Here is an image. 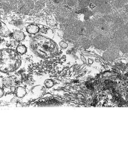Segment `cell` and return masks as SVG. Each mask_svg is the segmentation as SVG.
Here are the masks:
<instances>
[{
    "mask_svg": "<svg viewBox=\"0 0 128 147\" xmlns=\"http://www.w3.org/2000/svg\"><path fill=\"white\" fill-rule=\"evenodd\" d=\"M21 63L20 56L17 52L11 49L3 50L1 51V70L7 72L14 71Z\"/></svg>",
    "mask_w": 128,
    "mask_h": 147,
    "instance_id": "6da1fadb",
    "label": "cell"
},
{
    "mask_svg": "<svg viewBox=\"0 0 128 147\" xmlns=\"http://www.w3.org/2000/svg\"><path fill=\"white\" fill-rule=\"evenodd\" d=\"M32 47L37 53L45 57L52 56L57 51V45L53 41L42 36L34 38Z\"/></svg>",
    "mask_w": 128,
    "mask_h": 147,
    "instance_id": "7a4b0ae2",
    "label": "cell"
},
{
    "mask_svg": "<svg viewBox=\"0 0 128 147\" xmlns=\"http://www.w3.org/2000/svg\"><path fill=\"white\" fill-rule=\"evenodd\" d=\"M95 46L102 50L106 51L111 45L110 38L104 34L98 35L93 40Z\"/></svg>",
    "mask_w": 128,
    "mask_h": 147,
    "instance_id": "3957f363",
    "label": "cell"
},
{
    "mask_svg": "<svg viewBox=\"0 0 128 147\" xmlns=\"http://www.w3.org/2000/svg\"><path fill=\"white\" fill-rule=\"evenodd\" d=\"M127 38L124 32L122 29L114 31L112 34L110 39L111 44L119 47L121 43Z\"/></svg>",
    "mask_w": 128,
    "mask_h": 147,
    "instance_id": "277c9868",
    "label": "cell"
},
{
    "mask_svg": "<svg viewBox=\"0 0 128 147\" xmlns=\"http://www.w3.org/2000/svg\"><path fill=\"white\" fill-rule=\"evenodd\" d=\"M119 50L118 46L111 44L104 53V58L108 60L115 59L119 54Z\"/></svg>",
    "mask_w": 128,
    "mask_h": 147,
    "instance_id": "5b68a950",
    "label": "cell"
},
{
    "mask_svg": "<svg viewBox=\"0 0 128 147\" xmlns=\"http://www.w3.org/2000/svg\"><path fill=\"white\" fill-rule=\"evenodd\" d=\"M99 12L103 14H109L111 12L112 9L110 4L108 3H105L99 7H97Z\"/></svg>",
    "mask_w": 128,
    "mask_h": 147,
    "instance_id": "8992f818",
    "label": "cell"
},
{
    "mask_svg": "<svg viewBox=\"0 0 128 147\" xmlns=\"http://www.w3.org/2000/svg\"><path fill=\"white\" fill-rule=\"evenodd\" d=\"M119 49L121 51L124 53H128V38H126L119 45Z\"/></svg>",
    "mask_w": 128,
    "mask_h": 147,
    "instance_id": "52a82bcc",
    "label": "cell"
},
{
    "mask_svg": "<svg viewBox=\"0 0 128 147\" xmlns=\"http://www.w3.org/2000/svg\"><path fill=\"white\" fill-rule=\"evenodd\" d=\"M27 31L31 34H36L39 31V28L35 25H30L27 27Z\"/></svg>",
    "mask_w": 128,
    "mask_h": 147,
    "instance_id": "ba28073f",
    "label": "cell"
},
{
    "mask_svg": "<svg viewBox=\"0 0 128 147\" xmlns=\"http://www.w3.org/2000/svg\"><path fill=\"white\" fill-rule=\"evenodd\" d=\"M13 36L15 39L18 41H22L25 38L24 34L21 31H16L13 34Z\"/></svg>",
    "mask_w": 128,
    "mask_h": 147,
    "instance_id": "9c48e42d",
    "label": "cell"
},
{
    "mask_svg": "<svg viewBox=\"0 0 128 147\" xmlns=\"http://www.w3.org/2000/svg\"><path fill=\"white\" fill-rule=\"evenodd\" d=\"M112 1L113 5L116 8H121L125 5L123 0H112Z\"/></svg>",
    "mask_w": 128,
    "mask_h": 147,
    "instance_id": "30bf717a",
    "label": "cell"
},
{
    "mask_svg": "<svg viewBox=\"0 0 128 147\" xmlns=\"http://www.w3.org/2000/svg\"><path fill=\"white\" fill-rule=\"evenodd\" d=\"M25 90L21 87H19L16 90V94L19 97H22L25 94Z\"/></svg>",
    "mask_w": 128,
    "mask_h": 147,
    "instance_id": "8fae6325",
    "label": "cell"
},
{
    "mask_svg": "<svg viewBox=\"0 0 128 147\" xmlns=\"http://www.w3.org/2000/svg\"><path fill=\"white\" fill-rule=\"evenodd\" d=\"M103 18L107 22H112L114 20V16L109 14H107L104 15Z\"/></svg>",
    "mask_w": 128,
    "mask_h": 147,
    "instance_id": "7c38bea8",
    "label": "cell"
},
{
    "mask_svg": "<svg viewBox=\"0 0 128 147\" xmlns=\"http://www.w3.org/2000/svg\"><path fill=\"white\" fill-rule=\"evenodd\" d=\"M90 0H79L80 6L82 7H87L90 3Z\"/></svg>",
    "mask_w": 128,
    "mask_h": 147,
    "instance_id": "4fadbf2b",
    "label": "cell"
},
{
    "mask_svg": "<svg viewBox=\"0 0 128 147\" xmlns=\"http://www.w3.org/2000/svg\"><path fill=\"white\" fill-rule=\"evenodd\" d=\"M17 52L21 54H23L26 52V49L23 45H20L17 48Z\"/></svg>",
    "mask_w": 128,
    "mask_h": 147,
    "instance_id": "5bb4252c",
    "label": "cell"
},
{
    "mask_svg": "<svg viewBox=\"0 0 128 147\" xmlns=\"http://www.w3.org/2000/svg\"><path fill=\"white\" fill-rule=\"evenodd\" d=\"M121 29L124 32L127 38H128V22L125 24V25Z\"/></svg>",
    "mask_w": 128,
    "mask_h": 147,
    "instance_id": "9a60e30c",
    "label": "cell"
},
{
    "mask_svg": "<svg viewBox=\"0 0 128 147\" xmlns=\"http://www.w3.org/2000/svg\"><path fill=\"white\" fill-rule=\"evenodd\" d=\"M77 1V0H68V3L69 5H74L75 4Z\"/></svg>",
    "mask_w": 128,
    "mask_h": 147,
    "instance_id": "2e32d148",
    "label": "cell"
},
{
    "mask_svg": "<svg viewBox=\"0 0 128 147\" xmlns=\"http://www.w3.org/2000/svg\"><path fill=\"white\" fill-rule=\"evenodd\" d=\"M124 9H125V11L128 13V3L124 5Z\"/></svg>",
    "mask_w": 128,
    "mask_h": 147,
    "instance_id": "e0dca14e",
    "label": "cell"
},
{
    "mask_svg": "<svg viewBox=\"0 0 128 147\" xmlns=\"http://www.w3.org/2000/svg\"><path fill=\"white\" fill-rule=\"evenodd\" d=\"M105 2V3H109L110 2L112 1V0H103Z\"/></svg>",
    "mask_w": 128,
    "mask_h": 147,
    "instance_id": "ac0fdd59",
    "label": "cell"
},
{
    "mask_svg": "<svg viewBox=\"0 0 128 147\" xmlns=\"http://www.w3.org/2000/svg\"><path fill=\"white\" fill-rule=\"evenodd\" d=\"M123 1L125 4L128 3V0H123Z\"/></svg>",
    "mask_w": 128,
    "mask_h": 147,
    "instance_id": "d6986e66",
    "label": "cell"
}]
</instances>
